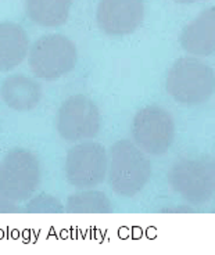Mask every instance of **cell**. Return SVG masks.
<instances>
[{
	"label": "cell",
	"mask_w": 215,
	"mask_h": 255,
	"mask_svg": "<svg viewBox=\"0 0 215 255\" xmlns=\"http://www.w3.org/2000/svg\"><path fill=\"white\" fill-rule=\"evenodd\" d=\"M152 176V164L145 151L129 140L115 141L108 157V182L122 197H133Z\"/></svg>",
	"instance_id": "1"
},
{
	"label": "cell",
	"mask_w": 215,
	"mask_h": 255,
	"mask_svg": "<svg viewBox=\"0 0 215 255\" xmlns=\"http://www.w3.org/2000/svg\"><path fill=\"white\" fill-rule=\"evenodd\" d=\"M165 89L175 102L199 106L209 102L215 92V74L209 64L195 57H182L172 65Z\"/></svg>",
	"instance_id": "2"
},
{
	"label": "cell",
	"mask_w": 215,
	"mask_h": 255,
	"mask_svg": "<svg viewBox=\"0 0 215 255\" xmlns=\"http://www.w3.org/2000/svg\"><path fill=\"white\" fill-rule=\"evenodd\" d=\"M42 180L40 161L31 150L11 148L0 161V196L15 203L26 201L38 190Z\"/></svg>",
	"instance_id": "3"
},
{
	"label": "cell",
	"mask_w": 215,
	"mask_h": 255,
	"mask_svg": "<svg viewBox=\"0 0 215 255\" xmlns=\"http://www.w3.org/2000/svg\"><path fill=\"white\" fill-rule=\"evenodd\" d=\"M78 50L75 43L64 35L50 33L39 38L29 49L28 64L39 79L56 81L75 68Z\"/></svg>",
	"instance_id": "4"
},
{
	"label": "cell",
	"mask_w": 215,
	"mask_h": 255,
	"mask_svg": "<svg viewBox=\"0 0 215 255\" xmlns=\"http://www.w3.org/2000/svg\"><path fill=\"white\" fill-rule=\"evenodd\" d=\"M168 183L188 204H206L215 193V162L182 157L170 168Z\"/></svg>",
	"instance_id": "5"
},
{
	"label": "cell",
	"mask_w": 215,
	"mask_h": 255,
	"mask_svg": "<svg viewBox=\"0 0 215 255\" xmlns=\"http://www.w3.org/2000/svg\"><path fill=\"white\" fill-rule=\"evenodd\" d=\"M67 182L76 189H93L101 185L108 173V153L96 141H81L71 147L64 162Z\"/></svg>",
	"instance_id": "6"
},
{
	"label": "cell",
	"mask_w": 215,
	"mask_h": 255,
	"mask_svg": "<svg viewBox=\"0 0 215 255\" xmlns=\"http://www.w3.org/2000/svg\"><path fill=\"white\" fill-rule=\"evenodd\" d=\"M100 110L85 95H74L65 99L57 113V132L64 140H90L100 132Z\"/></svg>",
	"instance_id": "7"
},
{
	"label": "cell",
	"mask_w": 215,
	"mask_h": 255,
	"mask_svg": "<svg viewBox=\"0 0 215 255\" xmlns=\"http://www.w3.org/2000/svg\"><path fill=\"white\" fill-rule=\"evenodd\" d=\"M135 144L146 154L161 155L170 150L175 139L172 115L158 106H147L136 113L132 124Z\"/></svg>",
	"instance_id": "8"
},
{
	"label": "cell",
	"mask_w": 215,
	"mask_h": 255,
	"mask_svg": "<svg viewBox=\"0 0 215 255\" xmlns=\"http://www.w3.org/2000/svg\"><path fill=\"white\" fill-rule=\"evenodd\" d=\"M145 18L143 0H100L96 19L108 36H127L140 26Z\"/></svg>",
	"instance_id": "9"
},
{
	"label": "cell",
	"mask_w": 215,
	"mask_h": 255,
	"mask_svg": "<svg viewBox=\"0 0 215 255\" xmlns=\"http://www.w3.org/2000/svg\"><path fill=\"white\" fill-rule=\"evenodd\" d=\"M181 46L197 57L215 53V7L206 8L185 26L181 33Z\"/></svg>",
	"instance_id": "10"
},
{
	"label": "cell",
	"mask_w": 215,
	"mask_h": 255,
	"mask_svg": "<svg viewBox=\"0 0 215 255\" xmlns=\"http://www.w3.org/2000/svg\"><path fill=\"white\" fill-rule=\"evenodd\" d=\"M42 86L26 75H11L0 86V97L8 109L19 113L31 111L42 100Z\"/></svg>",
	"instance_id": "11"
},
{
	"label": "cell",
	"mask_w": 215,
	"mask_h": 255,
	"mask_svg": "<svg viewBox=\"0 0 215 255\" xmlns=\"http://www.w3.org/2000/svg\"><path fill=\"white\" fill-rule=\"evenodd\" d=\"M29 53V39L25 29L15 22H0V71L17 68Z\"/></svg>",
	"instance_id": "12"
},
{
	"label": "cell",
	"mask_w": 215,
	"mask_h": 255,
	"mask_svg": "<svg viewBox=\"0 0 215 255\" xmlns=\"http://www.w3.org/2000/svg\"><path fill=\"white\" fill-rule=\"evenodd\" d=\"M72 0H25V13L36 25L56 28L70 17Z\"/></svg>",
	"instance_id": "13"
},
{
	"label": "cell",
	"mask_w": 215,
	"mask_h": 255,
	"mask_svg": "<svg viewBox=\"0 0 215 255\" xmlns=\"http://www.w3.org/2000/svg\"><path fill=\"white\" fill-rule=\"evenodd\" d=\"M65 212L72 214H106L113 211L111 200L108 198L106 193L100 190H89L82 189V191H78L71 194L67 198L65 203Z\"/></svg>",
	"instance_id": "14"
},
{
	"label": "cell",
	"mask_w": 215,
	"mask_h": 255,
	"mask_svg": "<svg viewBox=\"0 0 215 255\" xmlns=\"http://www.w3.org/2000/svg\"><path fill=\"white\" fill-rule=\"evenodd\" d=\"M64 207L60 200L53 197L50 194H39L35 197H31L26 200V205L24 207V212H44V214H57V212H64Z\"/></svg>",
	"instance_id": "15"
},
{
	"label": "cell",
	"mask_w": 215,
	"mask_h": 255,
	"mask_svg": "<svg viewBox=\"0 0 215 255\" xmlns=\"http://www.w3.org/2000/svg\"><path fill=\"white\" fill-rule=\"evenodd\" d=\"M21 211H24V208L19 207L15 201L0 196V212H21Z\"/></svg>",
	"instance_id": "16"
},
{
	"label": "cell",
	"mask_w": 215,
	"mask_h": 255,
	"mask_svg": "<svg viewBox=\"0 0 215 255\" xmlns=\"http://www.w3.org/2000/svg\"><path fill=\"white\" fill-rule=\"evenodd\" d=\"M175 3H181V4H192V3H199V1H204V0H172Z\"/></svg>",
	"instance_id": "17"
}]
</instances>
